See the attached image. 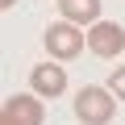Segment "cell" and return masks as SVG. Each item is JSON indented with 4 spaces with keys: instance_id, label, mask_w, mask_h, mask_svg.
I'll use <instances>...</instances> for the list:
<instances>
[{
    "instance_id": "8992f818",
    "label": "cell",
    "mask_w": 125,
    "mask_h": 125,
    "mask_svg": "<svg viewBox=\"0 0 125 125\" xmlns=\"http://www.w3.org/2000/svg\"><path fill=\"white\" fill-rule=\"evenodd\" d=\"M58 13H62V21L96 25L100 21V0H58Z\"/></svg>"
},
{
    "instance_id": "277c9868",
    "label": "cell",
    "mask_w": 125,
    "mask_h": 125,
    "mask_svg": "<svg viewBox=\"0 0 125 125\" xmlns=\"http://www.w3.org/2000/svg\"><path fill=\"white\" fill-rule=\"evenodd\" d=\"M88 50L96 54V58H117L121 50H125V29L117 25V21H96V25H88Z\"/></svg>"
},
{
    "instance_id": "7a4b0ae2",
    "label": "cell",
    "mask_w": 125,
    "mask_h": 125,
    "mask_svg": "<svg viewBox=\"0 0 125 125\" xmlns=\"http://www.w3.org/2000/svg\"><path fill=\"white\" fill-rule=\"evenodd\" d=\"M42 38H46V54L54 62H71V58H79V50H88V33H79L75 21H54V25H46Z\"/></svg>"
},
{
    "instance_id": "3957f363",
    "label": "cell",
    "mask_w": 125,
    "mask_h": 125,
    "mask_svg": "<svg viewBox=\"0 0 125 125\" xmlns=\"http://www.w3.org/2000/svg\"><path fill=\"white\" fill-rule=\"evenodd\" d=\"M46 117V104L38 92H21V96H9L4 108H0V125H42Z\"/></svg>"
},
{
    "instance_id": "52a82bcc",
    "label": "cell",
    "mask_w": 125,
    "mask_h": 125,
    "mask_svg": "<svg viewBox=\"0 0 125 125\" xmlns=\"http://www.w3.org/2000/svg\"><path fill=\"white\" fill-rule=\"evenodd\" d=\"M117 100H125V67H113V75H108V83H104Z\"/></svg>"
},
{
    "instance_id": "ba28073f",
    "label": "cell",
    "mask_w": 125,
    "mask_h": 125,
    "mask_svg": "<svg viewBox=\"0 0 125 125\" xmlns=\"http://www.w3.org/2000/svg\"><path fill=\"white\" fill-rule=\"evenodd\" d=\"M13 4H17V0H0V9H13Z\"/></svg>"
},
{
    "instance_id": "5b68a950",
    "label": "cell",
    "mask_w": 125,
    "mask_h": 125,
    "mask_svg": "<svg viewBox=\"0 0 125 125\" xmlns=\"http://www.w3.org/2000/svg\"><path fill=\"white\" fill-rule=\"evenodd\" d=\"M29 88L42 96V100H54L67 92V71H62V62H38L29 71Z\"/></svg>"
},
{
    "instance_id": "6da1fadb",
    "label": "cell",
    "mask_w": 125,
    "mask_h": 125,
    "mask_svg": "<svg viewBox=\"0 0 125 125\" xmlns=\"http://www.w3.org/2000/svg\"><path fill=\"white\" fill-rule=\"evenodd\" d=\"M117 104H121V100H117L108 88L88 83V88H79V96H75V117H79V125H108L113 113H117Z\"/></svg>"
}]
</instances>
